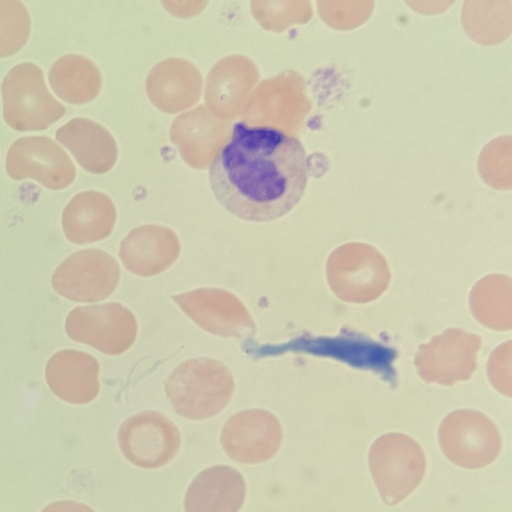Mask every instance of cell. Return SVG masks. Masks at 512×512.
<instances>
[{
    "label": "cell",
    "instance_id": "cell-9",
    "mask_svg": "<svg viewBox=\"0 0 512 512\" xmlns=\"http://www.w3.org/2000/svg\"><path fill=\"white\" fill-rule=\"evenodd\" d=\"M5 167L14 180L32 178L53 190L68 187L76 174L69 155L46 136L16 139L8 149Z\"/></svg>",
    "mask_w": 512,
    "mask_h": 512
},
{
    "label": "cell",
    "instance_id": "cell-2",
    "mask_svg": "<svg viewBox=\"0 0 512 512\" xmlns=\"http://www.w3.org/2000/svg\"><path fill=\"white\" fill-rule=\"evenodd\" d=\"M175 412L185 418L213 417L229 403L235 388L229 369L210 358H194L179 365L164 382Z\"/></svg>",
    "mask_w": 512,
    "mask_h": 512
},
{
    "label": "cell",
    "instance_id": "cell-17",
    "mask_svg": "<svg viewBox=\"0 0 512 512\" xmlns=\"http://www.w3.org/2000/svg\"><path fill=\"white\" fill-rule=\"evenodd\" d=\"M56 139L67 147L87 170L100 172L108 164V137L89 119L77 117L56 131Z\"/></svg>",
    "mask_w": 512,
    "mask_h": 512
},
{
    "label": "cell",
    "instance_id": "cell-11",
    "mask_svg": "<svg viewBox=\"0 0 512 512\" xmlns=\"http://www.w3.org/2000/svg\"><path fill=\"white\" fill-rule=\"evenodd\" d=\"M220 442L231 459L246 464L261 463L277 453L282 442V429L271 412L249 409L226 421Z\"/></svg>",
    "mask_w": 512,
    "mask_h": 512
},
{
    "label": "cell",
    "instance_id": "cell-19",
    "mask_svg": "<svg viewBox=\"0 0 512 512\" xmlns=\"http://www.w3.org/2000/svg\"><path fill=\"white\" fill-rule=\"evenodd\" d=\"M42 512H95L89 506L70 500L56 501L46 506Z\"/></svg>",
    "mask_w": 512,
    "mask_h": 512
},
{
    "label": "cell",
    "instance_id": "cell-3",
    "mask_svg": "<svg viewBox=\"0 0 512 512\" xmlns=\"http://www.w3.org/2000/svg\"><path fill=\"white\" fill-rule=\"evenodd\" d=\"M3 117L18 131L43 130L66 111L48 90L42 69L32 62H21L5 75L2 85Z\"/></svg>",
    "mask_w": 512,
    "mask_h": 512
},
{
    "label": "cell",
    "instance_id": "cell-14",
    "mask_svg": "<svg viewBox=\"0 0 512 512\" xmlns=\"http://www.w3.org/2000/svg\"><path fill=\"white\" fill-rule=\"evenodd\" d=\"M246 485L243 476L230 466H213L200 472L187 489L185 512H238Z\"/></svg>",
    "mask_w": 512,
    "mask_h": 512
},
{
    "label": "cell",
    "instance_id": "cell-1",
    "mask_svg": "<svg viewBox=\"0 0 512 512\" xmlns=\"http://www.w3.org/2000/svg\"><path fill=\"white\" fill-rule=\"evenodd\" d=\"M308 163L301 142L270 126L233 125L230 140L209 168V185L232 215L267 222L290 212L307 185Z\"/></svg>",
    "mask_w": 512,
    "mask_h": 512
},
{
    "label": "cell",
    "instance_id": "cell-4",
    "mask_svg": "<svg viewBox=\"0 0 512 512\" xmlns=\"http://www.w3.org/2000/svg\"><path fill=\"white\" fill-rule=\"evenodd\" d=\"M368 463L382 500L394 506L421 483L426 460L419 444L407 435L388 433L370 447Z\"/></svg>",
    "mask_w": 512,
    "mask_h": 512
},
{
    "label": "cell",
    "instance_id": "cell-7",
    "mask_svg": "<svg viewBox=\"0 0 512 512\" xmlns=\"http://www.w3.org/2000/svg\"><path fill=\"white\" fill-rule=\"evenodd\" d=\"M120 279L118 262L99 249H85L67 257L54 271L52 287L76 302H97L109 297Z\"/></svg>",
    "mask_w": 512,
    "mask_h": 512
},
{
    "label": "cell",
    "instance_id": "cell-5",
    "mask_svg": "<svg viewBox=\"0 0 512 512\" xmlns=\"http://www.w3.org/2000/svg\"><path fill=\"white\" fill-rule=\"evenodd\" d=\"M439 443L444 455L466 469L491 464L501 451V436L485 415L471 410L449 414L439 428Z\"/></svg>",
    "mask_w": 512,
    "mask_h": 512
},
{
    "label": "cell",
    "instance_id": "cell-18",
    "mask_svg": "<svg viewBox=\"0 0 512 512\" xmlns=\"http://www.w3.org/2000/svg\"><path fill=\"white\" fill-rule=\"evenodd\" d=\"M31 19L19 0H0V57L18 52L27 42Z\"/></svg>",
    "mask_w": 512,
    "mask_h": 512
},
{
    "label": "cell",
    "instance_id": "cell-10",
    "mask_svg": "<svg viewBox=\"0 0 512 512\" xmlns=\"http://www.w3.org/2000/svg\"><path fill=\"white\" fill-rule=\"evenodd\" d=\"M172 299L194 323L211 334L242 337L255 331L245 305L224 289L198 288Z\"/></svg>",
    "mask_w": 512,
    "mask_h": 512
},
{
    "label": "cell",
    "instance_id": "cell-6",
    "mask_svg": "<svg viewBox=\"0 0 512 512\" xmlns=\"http://www.w3.org/2000/svg\"><path fill=\"white\" fill-rule=\"evenodd\" d=\"M65 330L76 342L93 346L107 355L127 351L137 335L134 314L119 303L76 307L69 312Z\"/></svg>",
    "mask_w": 512,
    "mask_h": 512
},
{
    "label": "cell",
    "instance_id": "cell-16",
    "mask_svg": "<svg viewBox=\"0 0 512 512\" xmlns=\"http://www.w3.org/2000/svg\"><path fill=\"white\" fill-rule=\"evenodd\" d=\"M49 83L55 93L70 103H83L92 99L99 85L96 67L78 54H65L52 64Z\"/></svg>",
    "mask_w": 512,
    "mask_h": 512
},
{
    "label": "cell",
    "instance_id": "cell-15",
    "mask_svg": "<svg viewBox=\"0 0 512 512\" xmlns=\"http://www.w3.org/2000/svg\"><path fill=\"white\" fill-rule=\"evenodd\" d=\"M114 219V209L107 197L85 191L75 195L64 208L62 227L69 241L87 244L106 238Z\"/></svg>",
    "mask_w": 512,
    "mask_h": 512
},
{
    "label": "cell",
    "instance_id": "cell-8",
    "mask_svg": "<svg viewBox=\"0 0 512 512\" xmlns=\"http://www.w3.org/2000/svg\"><path fill=\"white\" fill-rule=\"evenodd\" d=\"M118 443L129 462L140 468L155 469L176 456L180 434L175 424L162 413L144 411L121 424Z\"/></svg>",
    "mask_w": 512,
    "mask_h": 512
},
{
    "label": "cell",
    "instance_id": "cell-13",
    "mask_svg": "<svg viewBox=\"0 0 512 512\" xmlns=\"http://www.w3.org/2000/svg\"><path fill=\"white\" fill-rule=\"evenodd\" d=\"M180 249L172 231L146 226L133 230L122 241L119 257L128 271L149 277L169 268L177 260Z\"/></svg>",
    "mask_w": 512,
    "mask_h": 512
},
{
    "label": "cell",
    "instance_id": "cell-12",
    "mask_svg": "<svg viewBox=\"0 0 512 512\" xmlns=\"http://www.w3.org/2000/svg\"><path fill=\"white\" fill-rule=\"evenodd\" d=\"M99 364L88 353L78 350H62L47 362L46 382L60 399L71 404H85L96 398L99 392Z\"/></svg>",
    "mask_w": 512,
    "mask_h": 512
}]
</instances>
